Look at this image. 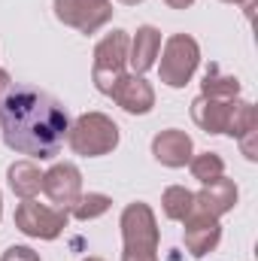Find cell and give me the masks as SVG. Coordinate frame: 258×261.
Returning a JSON list of instances; mask_svg holds the SVG:
<instances>
[{"label":"cell","mask_w":258,"mask_h":261,"mask_svg":"<svg viewBox=\"0 0 258 261\" xmlns=\"http://www.w3.org/2000/svg\"><path fill=\"white\" fill-rule=\"evenodd\" d=\"M0 130L12 152L49 161L64 146L70 116L52 94L31 85H15L0 100Z\"/></svg>","instance_id":"cell-1"},{"label":"cell","mask_w":258,"mask_h":261,"mask_svg":"<svg viewBox=\"0 0 258 261\" xmlns=\"http://www.w3.org/2000/svg\"><path fill=\"white\" fill-rule=\"evenodd\" d=\"M67 143L76 155H85V158L107 155L119 146V125L104 113H85L70 125Z\"/></svg>","instance_id":"cell-2"},{"label":"cell","mask_w":258,"mask_h":261,"mask_svg":"<svg viewBox=\"0 0 258 261\" xmlns=\"http://www.w3.org/2000/svg\"><path fill=\"white\" fill-rule=\"evenodd\" d=\"M128 34L125 31H113L107 34L97 46H94V64H91V79L97 85L100 94H113V88L119 85V79L125 76L128 67Z\"/></svg>","instance_id":"cell-3"},{"label":"cell","mask_w":258,"mask_h":261,"mask_svg":"<svg viewBox=\"0 0 258 261\" xmlns=\"http://www.w3.org/2000/svg\"><path fill=\"white\" fill-rule=\"evenodd\" d=\"M200 61V49L189 34H173L167 43H164V52H161V82L170 85V88H183L189 85V79L197 70Z\"/></svg>","instance_id":"cell-4"},{"label":"cell","mask_w":258,"mask_h":261,"mask_svg":"<svg viewBox=\"0 0 258 261\" xmlns=\"http://www.w3.org/2000/svg\"><path fill=\"white\" fill-rule=\"evenodd\" d=\"M125 252H158V222L149 203L134 200L122 210L119 219Z\"/></svg>","instance_id":"cell-5"},{"label":"cell","mask_w":258,"mask_h":261,"mask_svg":"<svg viewBox=\"0 0 258 261\" xmlns=\"http://www.w3.org/2000/svg\"><path fill=\"white\" fill-rule=\"evenodd\" d=\"M70 222V213L67 210H55V206H46V203H37L34 197L21 200L15 206V228L28 237H37V240H55Z\"/></svg>","instance_id":"cell-6"},{"label":"cell","mask_w":258,"mask_h":261,"mask_svg":"<svg viewBox=\"0 0 258 261\" xmlns=\"http://www.w3.org/2000/svg\"><path fill=\"white\" fill-rule=\"evenodd\" d=\"M55 15L82 34L100 31L113 18V3H88V0H55Z\"/></svg>","instance_id":"cell-7"},{"label":"cell","mask_w":258,"mask_h":261,"mask_svg":"<svg viewBox=\"0 0 258 261\" xmlns=\"http://www.w3.org/2000/svg\"><path fill=\"white\" fill-rule=\"evenodd\" d=\"M43 192L49 195L52 203H58L61 210H70L79 195H82V173L76 164H55L43 173Z\"/></svg>","instance_id":"cell-8"},{"label":"cell","mask_w":258,"mask_h":261,"mask_svg":"<svg viewBox=\"0 0 258 261\" xmlns=\"http://www.w3.org/2000/svg\"><path fill=\"white\" fill-rule=\"evenodd\" d=\"M183 240H186V249L192 252L194 258H203V255H210V252L219 246V240H222V225H219V219L192 210V216L186 219Z\"/></svg>","instance_id":"cell-9"},{"label":"cell","mask_w":258,"mask_h":261,"mask_svg":"<svg viewBox=\"0 0 258 261\" xmlns=\"http://www.w3.org/2000/svg\"><path fill=\"white\" fill-rule=\"evenodd\" d=\"M125 113L131 116H146L152 107H155V91H152V85L143 79V76H137V73H125L122 79H119V85L113 88V94H110Z\"/></svg>","instance_id":"cell-10"},{"label":"cell","mask_w":258,"mask_h":261,"mask_svg":"<svg viewBox=\"0 0 258 261\" xmlns=\"http://www.w3.org/2000/svg\"><path fill=\"white\" fill-rule=\"evenodd\" d=\"M152 155H155V161L164 164V167H186L194 155L192 137H189L186 130H176V128L161 130V134L152 140Z\"/></svg>","instance_id":"cell-11"},{"label":"cell","mask_w":258,"mask_h":261,"mask_svg":"<svg viewBox=\"0 0 258 261\" xmlns=\"http://www.w3.org/2000/svg\"><path fill=\"white\" fill-rule=\"evenodd\" d=\"M234 203H237V186H234L231 179L222 176V179L203 186V189L194 195V213H203V216L219 219V216L231 213Z\"/></svg>","instance_id":"cell-12"},{"label":"cell","mask_w":258,"mask_h":261,"mask_svg":"<svg viewBox=\"0 0 258 261\" xmlns=\"http://www.w3.org/2000/svg\"><path fill=\"white\" fill-rule=\"evenodd\" d=\"M231 103L234 100H219V97H194L192 100V119L197 128H203L207 134H225L228 128V116H231Z\"/></svg>","instance_id":"cell-13"},{"label":"cell","mask_w":258,"mask_h":261,"mask_svg":"<svg viewBox=\"0 0 258 261\" xmlns=\"http://www.w3.org/2000/svg\"><path fill=\"white\" fill-rule=\"evenodd\" d=\"M158 52H161V34H158L152 24L137 28V37L131 40V46H128V64H131V70H134L137 76H143L149 67L155 64Z\"/></svg>","instance_id":"cell-14"},{"label":"cell","mask_w":258,"mask_h":261,"mask_svg":"<svg viewBox=\"0 0 258 261\" xmlns=\"http://www.w3.org/2000/svg\"><path fill=\"white\" fill-rule=\"evenodd\" d=\"M6 179H9V189L21 200L34 197L40 189H43V173L34 161H15L9 170H6Z\"/></svg>","instance_id":"cell-15"},{"label":"cell","mask_w":258,"mask_h":261,"mask_svg":"<svg viewBox=\"0 0 258 261\" xmlns=\"http://www.w3.org/2000/svg\"><path fill=\"white\" fill-rule=\"evenodd\" d=\"M161 206H164V216H167V219L186 222L194 210V192L183 189V186H170V189H164V195H161Z\"/></svg>","instance_id":"cell-16"},{"label":"cell","mask_w":258,"mask_h":261,"mask_svg":"<svg viewBox=\"0 0 258 261\" xmlns=\"http://www.w3.org/2000/svg\"><path fill=\"white\" fill-rule=\"evenodd\" d=\"M249 130H258V110L249 100H234V103H231V116H228L225 134H231L234 140H240V137H246Z\"/></svg>","instance_id":"cell-17"},{"label":"cell","mask_w":258,"mask_h":261,"mask_svg":"<svg viewBox=\"0 0 258 261\" xmlns=\"http://www.w3.org/2000/svg\"><path fill=\"white\" fill-rule=\"evenodd\" d=\"M200 88H203V94H207V97H219V100H237V94H240V82H237L234 76L219 73V67H216V64L207 70V76H203Z\"/></svg>","instance_id":"cell-18"},{"label":"cell","mask_w":258,"mask_h":261,"mask_svg":"<svg viewBox=\"0 0 258 261\" xmlns=\"http://www.w3.org/2000/svg\"><path fill=\"white\" fill-rule=\"evenodd\" d=\"M189 167H192V176L197 179V182H203V186H210V182H216V179H222V176H225V161H222L216 152L192 155Z\"/></svg>","instance_id":"cell-19"},{"label":"cell","mask_w":258,"mask_h":261,"mask_svg":"<svg viewBox=\"0 0 258 261\" xmlns=\"http://www.w3.org/2000/svg\"><path fill=\"white\" fill-rule=\"evenodd\" d=\"M110 206H113V200H110L107 195L88 192V195H79V200L70 206V213H73V219H79V222H91V219L104 216Z\"/></svg>","instance_id":"cell-20"},{"label":"cell","mask_w":258,"mask_h":261,"mask_svg":"<svg viewBox=\"0 0 258 261\" xmlns=\"http://www.w3.org/2000/svg\"><path fill=\"white\" fill-rule=\"evenodd\" d=\"M0 261H40V255H37L31 246H9Z\"/></svg>","instance_id":"cell-21"},{"label":"cell","mask_w":258,"mask_h":261,"mask_svg":"<svg viewBox=\"0 0 258 261\" xmlns=\"http://www.w3.org/2000/svg\"><path fill=\"white\" fill-rule=\"evenodd\" d=\"M255 140H258V130H249L246 137H240V149H243V155H246L249 161H255V158H258Z\"/></svg>","instance_id":"cell-22"},{"label":"cell","mask_w":258,"mask_h":261,"mask_svg":"<svg viewBox=\"0 0 258 261\" xmlns=\"http://www.w3.org/2000/svg\"><path fill=\"white\" fill-rule=\"evenodd\" d=\"M122 261H158L155 252H122Z\"/></svg>","instance_id":"cell-23"},{"label":"cell","mask_w":258,"mask_h":261,"mask_svg":"<svg viewBox=\"0 0 258 261\" xmlns=\"http://www.w3.org/2000/svg\"><path fill=\"white\" fill-rule=\"evenodd\" d=\"M12 88V82H9V73L6 70H0V100H3V94Z\"/></svg>","instance_id":"cell-24"},{"label":"cell","mask_w":258,"mask_h":261,"mask_svg":"<svg viewBox=\"0 0 258 261\" xmlns=\"http://www.w3.org/2000/svg\"><path fill=\"white\" fill-rule=\"evenodd\" d=\"M164 3H167L170 9H189V6H192L194 0H164Z\"/></svg>","instance_id":"cell-25"},{"label":"cell","mask_w":258,"mask_h":261,"mask_svg":"<svg viewBox=\"0 0 258 261\" xmlns=\"http://www.w3.org/2000/svg\"><path fill=\"white\" fill-rule=\"evenodd\" d=\"M119 3H128V6H137V3H143V0H119Z\"/></svg>","instance_id":"cell-26"},{"label":"cell","mask_w":258,"mask_h":261,"mask_svg":"<svg viewBox=\"0 0 258 261\" xmlns=\"http://www.w3.org/2000/svg\"><path fill=\"white\" fill-rule=\"evenodd\" d=\"M88 3H110V0H88Z\"/></svg>","instance_id":"cell-27"},{"label":"cell","mask_w":258,"mask_h":261,"mask_svg":"<svg viewBox=\"0 0 258 261\" xmlns=\"http://www.w3.org/2000/svg\"><path fill=\"white\" fill-rule=\"evenodd\" d=\"M225 3H243V0H225Z\"/></svg>","instance_id":"cell-28"},{"label":"cell","mask_w":258,"mask_h":261,"mask_svg":"<svg viewBox=\"0 0 258 261\" xmlns=\"http://www.w3.org/2000/svg\"><path fill=\"white\" fill-rule=\"evenodd\" d=\"M0 216H3V197H0Z\"/></svg>","instance_id":"cell-29"},{"label":"cell","mask_w":258,"mask_h":261,"mask_svg":"<svg viewBox=\"0 0 258 261\" xmlns=\"http://www.w3.org/2000/svg\"><path fill=\"white\" fill-rule=\"evenodd\" d=\"M85 261H104V258H85Z\"/></svg>","instance_id":"cell-30"}]
</instances>
